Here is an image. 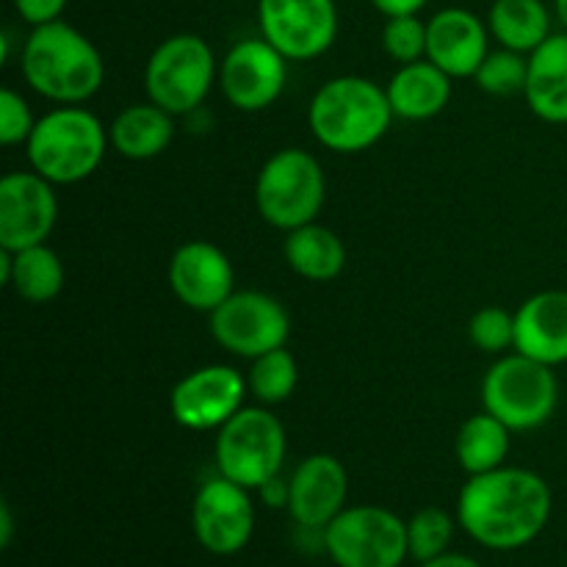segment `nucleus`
<instances>
[{
	"instance_id": "1",
	"label": "nucleus",
	"mask_w": 567,
	"mask_h": 567,
	"mask_svg": "<svg viewBox=\"0 0 567 567\" xmlns=\"http://www.w3.org/2000/svg\"><path fill=\"white\" fill-rule=\"evenodd\" d=\"M554 513V493L540 474L502 465L468 476L457 496V524L491 551H518L543 535Z\"/></svg>"
},
{
	"instance_id": "2",
	"label": "nucleus",
	"mask_w": 567,
	"mask_h": 567,
	"mask_svg": "<svg viewBox=\"0 0 567 567\" xmlns=\"http://www.w3.org/2000/svg\"><path fill=\"white\" fill-rule=\"evenodd\" d=\"M20 72L39 97L83 105L103 89L105 61L86 33L59 20L31 28L20 44Z\"/></svg>"
},
{
	"instance_id": "3",
	"label": "nucleus",
	"mask_w": 567,
	"mask_h": 567,
	"mask_svg": "<svg viewBox=\"0 0 567 567\" xmlns=\"http://www.w3.org/2000/svg\"><path fill=\"white\" fill-rule=\"evenodd\" d=\"M393 116L385 86L365 75H338L316 89L308 125L321 147L338 155L365 153L385 138Z\"/></svg>"
},
{
	"instance_id": "4",
	"label": "nucleus",
	"mask_w": 567,
	"mask_h": 567,
	"mask_svg": "<svg viewBox=\"0 0 567 567\" xmlns=\"http://www.w3.org/2000/svg\"><path fill=\"white\" fill-rule=\"evenodd\" d=\"M109 127L83 105H55L39 116L25 142L28 166L53 186L89 181L109 153Z\"/></svg>"
},
{
	"instance_id": "5",
	"label": "nucleus",
	"mask_w": 567,
	"mask_h": 567,
	"mask_svg": "<svg viewBox=\"0 0 567 567\" xmlns=\"http://www.w3.org/2000/svg\"><path fill=\"white\" fill-rule=\"evenodd\" d=\"M327 199V175L313 153L282 147L264 161L255 177V208L275 230H297L321 214Z\"/></svg>"
},
{
	"instance_id": "6",
	"label": "nucleus",
	"mask_w": 567,
	"mask_h": 567,
	"mask_svg": "<svg viewBox=\"0 0 567 567\" xmlns=\"http://www.w3.org/2000/svg\"><path fill=\"white\" fill-rule=\"evenodd\" d=\"M286 454V426L264 404H244L221 430H216V474L252 493L282 474Z\"/></svg>"
},
{
	"instance_id": "7",
	"label": "nucleus",
	"mask_w": 567,
	"mask_h": 567,
	"mask_svg": "<svg viewBox=\"0 0 567 567\" xmlns=\"http://www.w3.org/2000/svg\"><path fill=\"white\" fill-rule=\"evenodd\" d=\"M559 404V380L551 365L520 352H507L482 380V408L513 432H532L554 419Z\"/></svg>"
},
{
	"instance_id": "8",
	"label": "nucleus",
	"mask_w": 567,
	"mask_h": 567,
	"mask_svg": "<svg viewBox=\"0 0 567 567\" xmlns=\"http://www.w3.org/2000/svg\"><path fill=\"white\" fill-rule=\"evenodd\" d=\"M219 83V61L199 33L166 37L144 64L147 100L175 116H188Z\"/></svg>"
},
{
	"instance_id": "9",
	"label": "nucleus",
	"mask_w": 567,
	"mask_h": 567,
	"mask_svg": "<svg viewBox=\"0 0 567 567\" xmlns=\"http://www.w3.org/2000/svg\"><path fill=\"white\" fill-rule=\"evenodd\" d=\"M336 567H402L410 559L408 520L380 504L347 507L324 529Z\"/></svg>"
},
{
	"instance_id": "10",
	"label": "nucleus",
	"mask_w": 567,
	"mask_h": 567,
	"mask_svg": "<svg viewBox=\"0 0 567 567\" xmlns=\"http://www.w3.org/2000/svg\"><path fill=\"white\" fill-rule=\"evenodd\" d=\"M214 341L241 360H255L286 347L291 336V316L286 305L266 291H233L208 316Z\"/></svg>"
},
{
	"instance_id": "11",
	"label": "nucleus",
	"mask_w": 567,
	"mask_h": 567,
	"mask_svg": "<svg viewBox=\"0 0 567 567\" xmlns=\"http://www.w3.org/2000/svg\"><path fill=\"white\" fill-rule=\"evenodd\" d=\"M192 532L214 557L244 551L255 535L252 491L221 474L205 480L192 502Z\"/></svg>"
},
{
	"instance_id": "12",
	"label": "nucleus",
	"mask_w": 567,
	"mask_h": 567,
	"mask_svg": "<svg viewBox=\"0 0 567 567\" xmlns=\"http://www.w3.org/2000/svg\"><path fill=\"white\" fill-rule=\"evenodd\" d=\"M247 393V374L233 365H199L175 382L169 393V413L183 430L216 432L244 408Z\"/></svg>"
},
{
	"instance_id": "13",
	"label": "nucleus",
	"mask_w": 567,
	"mask_h": 567,
	"mask_svg": "<svg viewBox=\"0 0 567 567\" xmlns=\"http://www.w3.org/2000/svg\"><path fill=\"white\" fill-rule=\"evenodd\" d=\"M258 28L288 61H313L336 44V0H258Z\"/></svg>"
},
{
	"instance_id": "14",
	"label": "nucleus",
	"mask_w": 567,
	"mask_h": 567,
	"mask_svg": "<svg viewBox=\"0 0 567 567\" xmlns=\"http://www.w3.org/2000/svg\"><path fill=\"white\" fill-rule=\"evenodd\" d=\"M288 83V59L264 37L241 39L219 64V86L227 103L244 114L271 109Z\"/></svg>"
},
{
	"instance_id": "15",
	"label": "nucleus",
	"mask_w": 567,
	"mask_h": 567,
	"mask_svg": "<svg viewBox=\"0 0 567 567\" xmlns=\"http://www.w3.org/2000/svg\"><path fill=\"white\" fill-rule=\"evenodd\" d=\"M59 221L55 186L33 169H17L0 177V249L44 244Z\"/></svg>"
},
{
	"instance_id": "16",
	"label": "nucleus",
	"mask_w": 567,
	"mask_h": 567,
	"mask_svg": "<svg viewBox=\"0 0 567 567\" xmlns=\"http://www.w3.org/2000/svg\"><path fill=\"white\" fill-rule=\"evenodd\" d=\"M166 282L177 302L194 313L210 316L236 291V269L225 249L205 238H194L172 252Z\"/></svg>"
},
{
	"instance_id": "17",
	"label": "nucleus",
	"mask_w": 567,
	"mask_h": 567,
	"mask_svg": "<svg viewBox=\"0 0 567 567\" xmlns=\"http://www.w3.org/2000/svg\"><path fill=\"white\" fill-rule=\"evenodd\" d=\"M349 471L332 454L305 457L288 476V515L297 526L327 529L347 509Z\"/></svg>"
},
{
	"instance_id": "18",
	"label": "nucleus",
	"mask_w": 567,
	"mask_h": 567,
	"mask_svg": "<svg viewBox=\"0 0 567 567\" xmlns=\"http://www.w3.org/2000/svg\"><path fill=\"white\" fill-rule=\"evenodd\" d=\"M491 28L474 11L449 6L426 20V59L449 78H474L491 53Z\"/></svg>"
},
{
	"instance_id": "19",
	"label": "nucleus",
	"mask_w": 567,
	"mask_h": 567,
	"mask_svg": "<svg viewBox=\"0 0 567 567\" xmlns=\"http://www.w3.org/2000/svg\"><path fill=\"white\" fill-rule=\"evenodd\" d=\"M515 352L551 369L567 363V291L532 293L515 310Z\"/></svg>"
},
{
	"instance_id": "20",
	"label": "nucleus",
	"mask_w": 567,
	"mask_h": 567,
	"mask_svg": "<svg viewBox=\"0 0 567 567\" xmlns=\"http://www.w3.org/2000/svg\"><path fill=\"white\" fill-rule=\"evenodd\" d=\"M452 81L454 78H449L430 59L402 64L385 86L393 116L404 122L435 120L452 100Z\"/></svg>"
},
{
	"instance_id": "21",
	"label": "nucleus",
	"mask_w": 567,
	"mask_h": 567,
	"mask_svg": "<svg viewBox=\"0 0 567 567\" xmlns=\"http://www.w3.org/2000/svg\"><path fill=\"white\" fill-rule=\"evenodd\" d=\"M526 105L548 125H567V31H557L529 53Z\"/></svg>"
},
{
	"instance_id": "22",
	"label": "nucleus",
	"mask_w": 567,
	"mask_h": 567,
	"mask_svg": "<svg viewBox=\"0 0 567 567\" xmlns=\"http://www.w3.org/2000/svg\"><path fill=\"white\" fill-rule=\"evenodd\" d=\"M0 282L25 302L48 305L64 291V260L53 247H48V241L17 252L0 249Z\"/></svg>"
},
{
	"instance_id": "23",
	"label": "nucleus",
	"mask_w": 567,
	"mask_h": 567,
	"mask_svg": "<svg viewBox=\"0 0 567 567\" xmlns=\"http://www.w3.org/2000/svg\"><path fill=\"white\" fill-rule=\"evenodd\" d=\"M177 116L155 105L153 100L125 105L109 127L111 147L127 161H153L175 142Z\"/></svg>"
},
{
	"instance_id": "24",
	"label": "nucleus",
	"mask_w": 567,
	"mask_h": 567,
	"mask_svg": "<svg viewBox=\"0 0 567 567\" xmlns=\"http://www.w3.org/2000/svg\"><path fill=\"white\" fill-rule=\"evenodd\" d=\"M282 258L293 275L308 282H332L347 269V247L341 236L319 221L288 230Z\"/></svg>"
},
{
	"instance_id": "25",
	"label": "nucleus",
	"mask_w": 567,
	"mask_h": 567,
	"mask_svg": "<svg viewBox=\"0 0 567 567\" xmlns=\"http://www.w3.org/2000/svg\"><path fill=\"white\" fill-rule=\"evenodd\" d=\"M554 14L543 0H493L487 11V28L498 48L515 53H535L551 37Z\"/></svg>"
},
{
	"instance_id": "26",
	"label": "nucleus",
	"mask_w": 567,
	"mask_h": 567,
	"mask_svg": "<svg viewBox=\"0 0 567 567\" xmlns=\"http://www.w3.org/2000/svg\"><path fill=\"white\" fill-rule=\"evenodd\" d=\"M509 449H513V430L487 410L465 419L454 437V457L468 476L507 465Z\"/></svg>"
},
{
	"instance_id": "27",
	"label": "nucleus",
	"mask_w": 567,
	"mask_h": 567,
	"mask_svg": "<svg viewBox=\"0 0 567 567\" xmlns=\"http://www.w3.org/2000/svg\"><path fill=\"white\" fill-rule=\"evenodd\" d=\"M299 385V365L297 358L288 352L286 347L266 352L260 358L249 360L247 371V388L249 396L264 408H275V404L288 402Z\"/></svg>"
},
{
	"instance_id": "28",
	"label": "nucleus",
	"mask_w": 567,
	"mask_h": 567,
	"mask_svg": "<svg viewBox=\"0 0 567 567\" xmlns=\"http://www.w3.org/2000/svg\"><path fill=\"white\" fill-rule=\"evenodd\" d=\"M457 515L446 513L443 507H421L408 520V551L415 563H430L452 548L454 532H457Z\"/></svg>"
},
{
	"instance_id": "29",
	"label": "nucleus",
	"mask_w": 567,
	"mask_h": 567,
	"mask_svg": "<svg viewBox=\"0 0 567 567\" xmlns=\"http://www.w3.org/2000/svg\"><path fill=\"white\" fill-rule=\"evenodd\" d=\"M526 78H529V55L498 48L491 50L487 59L482 61L474 83L480 86V92L493 94V97H509V94L526 92Z\"/></svg>"
},
{
	"instance_id": "30",
	"label": "nucleus",
	"mask_w": 567,
	"mask_h": 567,
	"mask_svg": "<svg viewBox=\"0 0 567 567\" xmlns=\"http://www.w3.org/2000/svg\"><path fill=\"white\" fill-rule=\"evenodd\" d=\"M468 338L480 352L507 354L515 352V313L498 305L480 308L468 321Z\"/></svg>"
},
{
	"instance_id": "31",
	"label": "nucleus",
	"mask_w": 567,
	"mask_h": 567,
	"mask_svg": "<svg viewBox=\"0 0 567 567\" xmlns=\"http://www.w3.org/2000/svg\"><path fill=\"white\" fill-rule=\"evenodd\" d=\"M382 50L399 66L426 59V20L419 14L388 17L382 28Z\"/></svg>"
},
{
	"instance_id": "32",
	"label": "nucleus",
	"mask_w": 567,
	"mask_h": 567,
	"mask_svg": "<svg viewBox=\"0 0 567 567\" xmlns=\"http://www.w3.org/2000/svg\"><path fill=\"white\" fill-rule=\"evenodd\" d=\"M33 125H37V116H33L28 100L17 89L3 86L0 92V142L3 147L25 144L33 133Z\"/></svg>"
},
{
	"instance_id": "33",
	"label": "nucleus",
	"mask_w": 567,
	"mask_h": 567,
	"mask_svg": "<svg viewBox=\"0 0 567 567\" xmlns=\"http://www.w3.org/2000/svg\"><path fill=\"white\" fill-rule=\"evenodd\" d=\"M11 3H14V11L22 22L39 28L48 25V22H59L70 0H11Z\"/></svg>"
},
{
	"instance_id": "34",
	"label": "nucleus",
	"mask_w": 567,
	"mask_h": 567,
	"mask_svg": "<svg viewBox=\"0 0 567 567\" xmlns=\"http://www.w3.org/2000/svg\"><path fill=\"white\" fill-rule=\"evenodd\" d=\"M255 493H258L260 502L269 509H288V480H282V474L266 482V485Z\"/></svg>"
},
{
	"instance_id": "35",
	"label": "nucleus",
	"mask_w": 567,
	"mask_h": 567,
	"mask_svg": "<svg viewBox=\"0 0 567 567\" xmlns=\"http://www.w3.org/2000/svg\"><path fill=\"white\" fill-rule=\"evenodd\" d=\"M369 3L374 6V9L388 20V17L421 14V9H424L430 0H369Z\"/></svg>"
},
{
	"instance_id": "36",
	"label": "nucleus",
	"mask_w": 567,
	"mask_h": 567,
	"mask_svg": "<svg viewBox=\"0 0 567 567\" xmlns=\"http://www.w3.org/2000/svg\"><path fill=\"white\" fill-rule=\"evenodd\" d=\"M419 567H482L480 559L468 557V554H457V551H446L441 557L430 559V563H421Z\"/></svg>"
},
{
	"instance_id": "37",
	"label": "nucleus",
	"mask_w": 567,
	"mask_h": 567,
	"mask_svg": "<svg viewBox=\"0 0 567 567\" xmlns=\"http://www.w3.org/2000/svg\"><path fill=\"white\" fill-rule=\"evenodd\" d=\"M11 540H14V513H11V504L0 502V548H9Z\"/></svg>"
},
{
	"instance_id": "38",
	"label": "nucleus",
	"mask_w": 567,
	"mask_h": 567,
	"mask_svg": "<svg viewBox=\"0 0 567 567\" xmlns=\"http://www.w3.org/2000/svg\"><path fill=\"white\" fill-rule=\"evenodd\" d=\"M554 17L559 20L563 31H567V0H554Z\"/></svg>"
}]
</instances>
